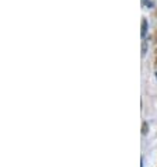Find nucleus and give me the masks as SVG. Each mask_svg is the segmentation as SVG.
I'll list each match as a JSON object with an SVG mask.
<instances>
[{
    "label": "nucleus",
    "instance_id": "1",
    "mask_svg": "<svg viewBox=\"0 0 157 167\" xmlns=\"http://www.w3.org/2000/svg\"><path fill=\"white\" fill-rule=\"evenodd\" d=\"M146 32H147V21H146V18H143L142 20V36H145Z\"/></svg>",
    "mask_w": 157,
    "mask_h": 167
},
{
    "label": "nucleus",
    "instance_id": "2",
    "mask_svg": "<svg viewBox=\"0 0 157 167\" xmlns=\"http://www.w3.org/2000/svg\"><path fill=\"white\" fill-rule=\"evenodd\" d=\"M142 132H143V134H147V122H143V126H142Z\"/></svg>",
    "mask_w": 157,
    "mask_h": 167
},
{
    "label": "nucleus",
    "instance_id": "3",
    "mask_svg": "<svg viewBox=\"0 0 157 167\" xmlns=\"http://www.w3.org/2000/svg\"><path fill=\"white\" fill-rule=\"evenodd\" d=\"M156 63H157V55H156Z\"/></svg>",
    "mask_w": 157,
    "mask_h": 167
}]
</instances>
